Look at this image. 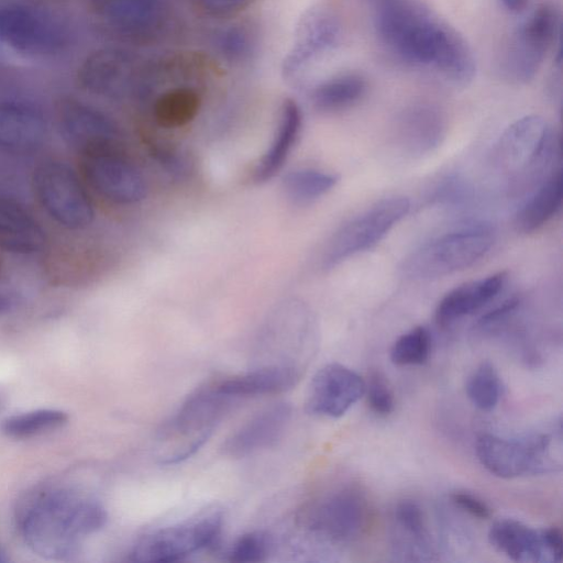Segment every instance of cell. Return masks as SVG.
I'll list each match as a JSON object with an SVG mask.
<instances>
[{
  "label": "cell",
  "mask_w": 563,
  "mask_h": 563,
  "mask_svg": "<svg viewBox=\"0 0 563 563\" xmlns=\"http://www.w3.org/2000/svg\"><path fill=\"white\" fill-rule=\"evenodd\" d=\"M393 519L400 534L407 538L409 545L415 547L421 554L429 550V532L419 504L411 499L398 501L394 508Z\"/></svg>",
  "instance_id": "1f68e13d"
},
{
  "label": "cell",
  "mask_w": 563,
  "mask_h": 563,
  "mask_svg": "<svg viewBox=\"0 0 563 563\" xmlns=\"http://www.w3.org/2000/svg\"><path fill=\"white\" fill-rule=\"evenodd\" d=\"M371 409L379 416H388L395 408L394 394L379 372H373L365 382V394Z\"/></svg>",
  "instance_id": "d590c367"
},
{
  "label": "cell",
  "mask_w": 563,
  "mask_h": 563,
  "mask_svg": "<svg viewBox=\"0 0 563 563\" xmlns=\"http://www.w3.org/2000/svg\"><path fill=\"white\" fill-rule=\"evenodd\" d=\"M81 178L104 199L131 205L146 195V185L139 169L114 145L80 154Z\"/></svg>",
  "instance_id": "4fadbf2b"
},
{
  "label": "cell",
  "mask_w": 563,
  "mask_h": 563,
  "mask_svg": "<svg viewBox=\"0 0 563 563\" xmlns=\"http://www.w3.org/2000/svg\"><path fill=\"white\" fill-rule=\"evenodd\" d=\"M90 5L103 25L132 40L159 35L170 12L168 0H90Z\"/></svg>",
  "instance_id": "5bb4252c"
},
{
  "label": "cell",
  "mask_w": 563,
  "mask_h": 563,
  "mask_svg": "<svg viewBox=\"0 0 563 563\" xmlns=\"http://www.w3.org/2000/svg\"><path fill=\"white\" fill-rule=\"evenodd\" d=\"M506 279L507 274L499 272L450 290L437 306V322L445 327L476 312L500 292Z\"/></svg>",
  "instance_id": "603a6c76"
},
{
  "label": "cell",
  "mask_w": 563,
  "mask_h": 563,
  "mask_svg": "<svg viewBox=\"0 0 563 563\" xmlns=\"http://www.w3.org/2000/svg\"><path fill=\"white\" fill-rule=\"evenodd\" d=\"M56 118L62 136L80 154L115 145L120 137V130L110 117L71 97L63 98L58 102Z\"/></svg>",
  "instance_id": "ac0fdd59"
},
{
  "label": "cell",
  "mask_w": 563,
  "mask_h": 563,
  "mask_svg": "<svg viewBox=\"0 0 563 563\" xmlns=\"http://www.w3.org/2000/svg\"><path fill=\"white\" fill-rule=\"evenodd\" d=\"M200 106L201 97L194 87L176 86L156 97L153 115L163 128H179L194 120Z\"/></svg>",
  "instance_id": "83f0119b"
},
{
  "label": "cell",
  "mask_w": 563,
  "mask_h": 563,
  "mask_svg": "<svg viewBox=\"0 0 563 563\" xmlns=\"http://www.w3.org/2000/svg\"><path fill=\"white\" fill-rule=\"evenodd\" d=\"M7 561H8V556H7L5 552H3V550L0 548V563L7 562Z\"/></svg>",
  "instance_id": "f6af8a7d"
},
{
  "label": "cell",
  "mask_w": 563,
  "mask_h": 563,
  "mask_svg": "<svg viewBox=\"0 0 563 563\" xmlns=\"http://www.w3.org/2000/svg\"><path fill=\"white\" fill-rule=\"evenodd\" d=\"M542 540L549 556V562L561 563L563 560V537L556 527L541 529Z\"/></svg>",
  "instance_id": "ab89813d"
},
{
  "label": "cell",
  "mask_w": 563,
  "mask_h": 563,
  "mask_svg": "<svg viewBox=\"0 0 563 563\" xmlns=\"http://www.w3.org/2000/svg\"><path fill=\"white\" fill-rule=\"evenodd\" d=\"M369 507L355 487H341L309 501L299 510L297 523L307 532L331 543H351L366 530Z\"/></svg>",
  "instance_id": "52a82bcc"
},
{
  "label": "cell",
  "mask_w": 563,
  "mask_h": 563,
  "mask_svg": "<svg viewBox=\"0 0 563 563\" xmlns=\"http://www.w3.org/2000/svg\"><path fill=\"white\" fill-rule=\"evenodd\" d=\"M273 549L272 537L262 530L240 536L228 549L225 558L235 563H256L265 561Z\"/></svg>",
  "instance_id": "e575fe53"
},
{
  "label": "cell",
  "mask_w": 563,
  "mask_h": 563,
  "mask_svg": "<svg viewBox=\"0 0 563 563\" xmlns=\"http://www.w3.org/2000/svg\"><path fill=\"white\" fill-rule=\"evenodd\" d=\"M405 197H390L372 205L344 223L328 242L322 267L331 269L375 246L409 211Z\"/></svg>",
  "instance_id": "30bf717a"
},
{
  "label": "cell",
  "mask_w": 563,
  "mask_h": 563,
  "mask_svg": "<svg viewBox=\"0 0 563 563\" xmlns=\"http://www.w3.org/2000/svg\"><path fill=\"white\" fill-rule=\"evenodd\" d=\"M553 434L531 432L519 438L482 434L475 452L479 463L500 478H517L555 471L561 462L552 457Z\"/></svg>",
  "instance_id": "ba28073f"
},
{
  "label": "cell",
  "mask_w": 563,
  "mask_h": 563,
  "mask_svg": "<svg viewBox=\"0 0 563 563\" xmlns=\"http://www.w3.org/2000/svg\"><path fill=\"white\" fill-rule=\"evenodd\" d=\"M560 9L550 2L534 7L509 36L500 58L501 76L510 84H529L548 53L562 47Z\"/></svg>",
  "instance_id": "277c9868"
},
{
  "label": "cell",
  "mask_w": 563,
  "mask_h": 563,
  "mask_svg": "<svg viewBox=\"0 0 563 563\" xmlns=\"http://www.w3.org/2000/svg\"><path fill=\"white\" fill-rule=\"evenodd\" d=\"M223 518L219 511L159 528L142 536L132 547L129 561L137 563H169L183 561L214 547L221 536Z\"/></svg>",
  "instance_id": "9c48e42d"
},
{
  "label": "cell",
  "mask_w": 563,
  "mask_h": 563,
  "mask_svg": "<svg viewBox=\"0 0 563 563\" xmlns=\"http://www.w3.org/2000/svg\"><path fill=\"white\" fill-rule=\"evenodd\" d=\"M371 4L376 9L377 7L390 1V0H368Z\"/></svg>",
  "instance_id": "ee69618b"
},
{
  "label": "cell",
  "mask_w": 563,
  "mask_h": 563,
  "mask_svg": "<svg viewBox=\"0 0 563 563\" xmlns=\"http://www.w3.org/2000/svg\"><path fill=\"white\" fill-rule=\"evenodd\" d=\"M365 394V380L339 363L322 366L312 377L306 410L310 415L340 418Z\"/></svg>",
  "instance_id": "e0dca14e"
},
{
  "label": "cell",
  "mask_w": 563,
  "mask_h": 563,
  "mask_svg": "<svg viewBox=\"0 0 563 563\" xmlns=\"http://www.w3.org/2000/svg\"><path fill=\"white\" fill-rule=\"evenodd\" d=\"M256 0H194L198 11L210 18H227L240 13Z\"/></svg>",
  "instance_id": "8d00e7d4"
},
{
  "label": "cell",
  "mask_w": 563,
  "mask_h": 563,
  "mask_svg": "<svg viewBox=\"0 0 563 563\" xmlns=\"http://www.w3.org/2000/svg\"><path fill=\"white\" fill-rule=\"evenodd\" d=\"M107 521L103 506L71 489L41 492L24 508L21 532L27 545L48 560H67L78 552L80 540Z\"/></svg>",
  "instance_id": "7a4b0ae2"
},
{
  "label": "cell",
  "mask_w": 563,
  "mask_h": 563,
  "mask_svg": "<svg viewBox=\"0 0 563 563\" xmlns=\"http://www.w3.org/2000/svg\"><path fill=\"white\" fill-rule=\"evenodd\" d=\"M335 174L319 169H297L283 180L287 197L296 203H309L330 191L338 183Z\"/></svg>",
  "instance_id": "f1b7e54d"
},
{
  "label": "cell",
  "mask_w": 563,
  "mask_h": 563,
  "mask_svg": "<svg viewBox=\"0 0 563 563\" xmlns=\"http://www.w3.org/2000/svg\"><path fill=\"white\" fill-rule=\"evenodd\" d=\"M302 368L294 365L261 364L246 373L217 382L219 390L233 400L285 393L297 385Z\"/></svg>",
  "instance_id": "44dd1931"
},
{
  "label": "cell",
  "mask_w": 563,
  "mask_h": 563,
  "mask_svg": "<svg viewBox=\"0 0 563 563\" xmlns=\"http://www.w3.org/2000/svg\"><path fill=\"white\" fill-rule=\"evenodd\" d=\"M67 419L63 410L37 409L7 418L2 431L12 438H25L60 427Z\"/></svg>",
  "instance_id": "f546056e"
},
{
  "label": "cell",
  "mask_w": 563,
  "mask_h": 563,
  "mask_svg": "<svg viewBox=\"0 0 563 563\" xmlns=\"http://www.w3.org/2000/svg\"><path fill=\"white\" fill-rule=\"evenodd\" d=\"M147 73L137 57L128 49L103 47L89 54L81 63L77 79L86 91L119 99L145 93Z\"/></svg>",
  "instance_id": "7c38bea8"
},
{
  "label": "cell",
  "mask_w": 563,
  "mask_h": 563,
  "mask_svg": "<svg viewBox=\"0 0 563 563\" xmlns=\"http://www.w3.org/2000/svg\"><path fill=\"white\" fill-rule=\"evenodd\" d=\"M563 202V168L541 181L525 199L515 214V228L520 233H532L545 225L561 209Z\"/></svg>",
  "instance_id": "d4e9b609"
},
{
  "label": "cell",
  "mask_w": 563,
  "mask_h": 563,
  "mask_svg": "<svg viewBox=\"0 0 563 563\" xmlns=\"http://www.w3.org/2000/svg\"><path fill=\"white\" fill-rule=\"evenodd\" d=\"M341 34V22L333 11L324 7L309 9L300 19L292 45L283 59L284 77H295L311 62L334 48Z\"/></svg>",
  "instance_id": "2e32d148"
},
{
  "label": "cell",
  "mask_w": 563,
  "mask_h": 563,
  "mask_svg": "<svg viewBox=\"0 0 563 563\" xmlns=\"http://www.w3.org/2000/svg\"><path fill=\"white\" fill-rule=\"evenodd\" d=\"M452 503L478 519H488L492 510L488 505L477 496L466 492H455L451 495Z\"/></svg>",
  "instance_id": "f35d334b"
},
{
  "label": "cell",
  "mask_w": 563,
  "mask_h": 563,
  "mask_svg": "<svg viewBox=\"0 0 563 563\" xmlns=\"http://www.w3.org/2000/svg\"><path fill=\"white\" fill-rule=\"evenodd\" d=\"M219 54L229 62L247 60L255 51V37L245 25L235 24L219 30L213 38Z\"/></svg>",
  "instance_id": "836d02e7"
},
{
  "label": "cell",
  "mask_w": 563,
  "mask_h": 563,
  "mask_svg": "<svg viewBox=\"0 0 563 563\" xmlns=\"http://www.w3.org/2000/svg\"><path fill=\"white\" fill-rule=\"evenodd\" d=\"M34 195L47 216L68 230L90 225L95 211L86 184L66 163L46 159L33 173Z\"/></svg>",
  "instance_id": "8992f818"
},
{
  "label": "cell",
  "mask_w": 563,
  "mask_h": 563,
  "mask_svg": "<svg viewBox=\"0 0 563 563\" xmlns=\"http://www.w3.org/2000/svg\"><path fill=\"white\" fill-rule=\"evenodd\" d=\"M503 7L512 14L523 13L529 7V0H499Z\"/></svg>",
  "instance_id": "b9f144b4"
},
{
  "label": "cell",
  "mask_w": 563,
  "mask_h": 563,
  "mask_svg": "<svg viewBox=\"0 0 563 563\" xmlns=\"http://www.w3.org/2000/svg\"><path fill=\"white\" fill-rule=\"evenodd\" d=\"M494 241L488 224H466L420 245L406 257L401 272L411 280L441 278L473 265L490 250Z\"/></svg>",
  "instance_id": "5b68a950"
},
{
  "label": "cell",
  "mask_w": 563,
  "mask_h": 563,
  "mask_svg": "<svg viewBox=\"0 0 563 563\" xmlns=\"http://www.w3.org/2000/svg\"><path fill=\"white\" fill-rule=\"evenodd\" d=\"M11 307V299L0 291V314L7 312Z\"/></svg>",
  "instance_id": "7bdbcfd3"
},
{
  "label": "cell",
  "mask_w": 563,
  "mask_h": 563,
  "mask_svg": "<svg viewBox=\"0 0 563 563\" xmlns=\"http://www.w3.org/2000/svg\"><path fill=\"white\" fill-rule=\"evenodd\" d=\"M291 418L287 402H276L260 410L227 438L222 451L231 457H243L276 444Z\"/></svg>",
  "instance_id": "ffe728a7"
},
{
  "label": "cell",
  "mask_w": 563,
  "mask_h": 563,
  "mask_svg": "<svg viewBox=\"0 0 563 563\" xmlns=\"http://www.w3.org/2000/svg\"><path fill=\"white\" fill-rule=\"evenodd\" d=\"M446 131V117L438 106L424 101L413 102L396 114L391 142L406 157L420 158L442 144Z\"/></svg>",
  "instance_id": "9a60e30c"
},
{
  "label": "cell",
  "mask_w": 563,
  "mask_h": 563,
  "mask_svg": "<svg viewBox=\"0 0 563 563\" xmlns=\"http://www.w3.org/2000/svg\"><path fill=\"white\" fill-rule=\"evenodd\" d=\"M301 128V110L292 99H285L276 134L254 170L256 183H265L273 178L283 167Z\"/></svg>",
  "instance_id": "484cf974"
},
{
  "label": "cell",
  "mask_w": 563,
  "mask_h": 563,
  "mask_svg": "<svg viewBox=\"0 0 563 563\" xmlns=\"http://www.w3.org/2000/svg\"><path fill=\"white\" fill-rule=\"evenodd\" d=\"M45 244V230L33 213L20 202L0 197V249L14 255H33Z\"/></svg>",
  "instance_id": "7402d4cb"
},
{
  "label": "cell",
  "mask_w": 563,
  "mask_h": 563,
  "mask_svg": "<svg viewBox=\"0 0 563 563\" xmlns=\"http://www.w3.org/2000/svg\"><path fill=\"white\" fill-rule=\"evenodd\" d=\"M488 541L494 549L515 562H549L541 530L519 520H496L489 528Z\"/></svg>",
  "instance_id": "cb8c5ba5"
},
{
  "label": "cell",
  "mask_w": 563,
  "mask_h": 563,
  "mask_svg": "<svg viewBox=\"0 0 563 563\" xmlns=\"http://www.w3.org/2000/svg\"><path fill=\"white\" fill-rule=\"evenodd\" d=\"M519 305L518 298H511L496 307L494 310L487 312L478 320V325L482 328L490 327L500 322L509 313H511Z\"/></svg>",
  "instance_id": "60d3db41"
},
{
  "label": "cell",
  "mask_w": 563,
  "mask_h": 563,
  "mask_svg": "<svg viewBox=\"0 0 563 563\" xmlns=\"http://www.w3.org/2000/svg\"><path fill=\"white\" fill-rule=\"evenodd\" d=\"M367 91V81L358 73L349 71L333 76L314 87L311 100L321 112L346 110L360 102Z\"/></svg>",
  "instance_id": "4316f807"
},
{
  "label": "cell",
  "mask_w": 563,
  "mask_h": 563,
  "mask_svg": "<svg viewBox=\"0 0 563 563\" xmlns=\"http://www.w3.org/2000/svg\"><path fill=\"white\" fill-rule=\"evenodd\" d=\"M152 154L158 164L174 177L183 178L190 170L189 162L174 150L155 146Z\"/></svg>",
  "instance_id": "74e56055"
},
{
  "label": "cell",
  "mask_w": 563,
  "mask_h": 563,
  "mask_svg": "<svg viewBox=\"0 0 563 563\" xmlns=\"http://www.w3.org/2000/svg\"><path fill=\"white\" fill-rule=\"evenodd\" d=\"M234 401L219 390L217 382L197 388L157 430V461L169 465L194 455L209 440Z\"/></svg>",
  "instance_id": "3957f363"
},
{
  "label": "cell",
  "mask_w": 563,
  "mask_h": 563,
  "mask_svg": "<svg viewBox=\"0 0 563 563\" xmlns=\"http://www.w3.org/2000/svg\"><path fill=\"white\" fill-rule=\"evenodd\" d=\"M47 136V121L40 108L22 100L0 102V150L15 155L36 152Z\"/></svg>",
  "instance_id": "d6986e66"
},
{
  "label": "cell",
  "mask_w": 563,
  "mask_h": 563,
  "mask_svg": "<svg viewBox=\"0 0 563 563\" xmlns=\"http://www.w3.org/2000/svg\"><path fill=\"white\" fill-rule=\"evenodd\" d=\"M470 401L479 410H493L500 398L501 384L495 366L483 361L470 375L466 386Z\"/></svg>",
  "instance_id": "4dcf8cb0"
},
{
  "label": "cell",
  "mask_w": 563,
  "mask_h": 563,
  "mask_svg": "<svg viewBox=\"0 0 563 563\" xmlns=\"http://www.w3.org/2000/svg\"><path fill=\"white\" fill-rule=\"evenodd\" d=\"M431 338L424 327H416L400 335L393 344L389 357L398 366L424 364L430 355Z\"/></svg>",
  "instance_id": "d6a6232c"
},
{
  "label": "cell",
  "mask_w": 563,
  "mask_h": 563,
  "mask_svg": "<svg viewBox=\"0 0 563 563\" xmlns=\"http://www.w3.org/2000/svg\"><path fill=\"white\" fill-rule=\"evenodd\" d=\"M69 37L66 24L46 10L20 3L0 7V41L18 52L54 54Z\"/></svg>",
  "instance_id": "8fae6325"
},
{
  "label": "cell",
  "mask_w": 563,
  "mask_h": 563,
  "mask_svg": "<svg viewBox=\"0 0 563 563\" xmlns=\"http://www.w3.org/2000/svg\"><path fill=\"white\" fill-rule=\"evenodd\" d=\"M374 10L376 34L397 58L433 71L456 88L474 80L476 62L472 48L433 10L412 0H390Z\"/></svg>",
  "instance_id": "6da1fadb"
}]
</instances>
